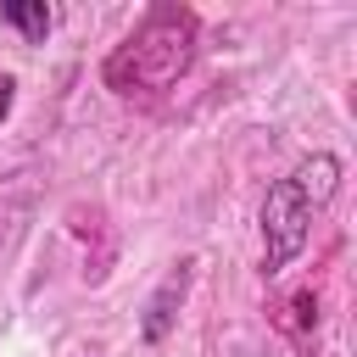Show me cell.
<instances>
[{
	"mask_svg": "<svg viewBox=\"0 0 357 357\" xmlns=\"http://www.w3.org/2000/svg\"><path fill=\"white\" fill-rule=\"evenodd\" d=\"M335 190H340V156H329V151H312L307 162H296V173L268 184V195H262V273L268 279L301 257L312 218L335 201Z\"/></svg>",
	"mask_w": 357,
	"mask_h": 357,
	"instance_id": "7a4b0ae2",
	"label": "cell"
},
{
	"mask_svg": "<svg viewBox=\"0 0 357 357\" xmlns=\"http://www.w3.org/2000/svg\"><path fill=\"white\" fill-rule=\"evenodd\" d=\"M195 39H201L195 11L162 0L112 45V56L100 61V84L112 95H162L195 67Z\"/></svg>",
	"mask_w": 357,
	"mask_h": 357,
	"instance_id": "6da1fadb",
	"label": "cell"
},
{
	"mask_svg": "<svg viewBox=\"0 0 357 357\" xmlns=\"http://www.w3.org/2000/svg\"><path fill=\"white\" fill-rule=\"evenodd\" d=\"M11 106H17V78H11V73H0V123L11 117Z\"/></svg>",
	"mask_w": 357,
	"mask_h": 357,
	"instance_id": "8992f818",
	"label": "cell"
},
{
	"mask_svg": "<svg viewBox=\"0 0 357 357\" xmlns=\"http://www.w3.org/2000/svg\"><path fill=\"white\" fill-rule=\"evenodd\" d=\"M0 22L17 28L28 45H45V33L56 28V11H50L45 0H6V6H0Z\"/></svg>",
	"mask_w": 357,
	"mask_h": 357,
	"instance_id": "277c9868",
	"label": "cell"
},
{
	"mask_svg": "<svg viewBox=\"0 0 357 357\" xmlns=\"http://www.w3.org/2000/svg\"><path fill=\"white\" fill-rule=\"evenodd\" d=\"M279 324L307 346V335H312V324H318V296H312V290H296V296L284 301V318H279Z\"/></svg>",
	"mask_w": 357,
	"mask_h": 357,
	"instance_id": "5b68a950",
	"label": "cell"
},
{
	"mask_svg": "<svg viewBox=\"0 0 357 357\" xmlns=\"http://www.w3.org/2000/svg\"><path fill=\"white\" fill-rule=\"evenodd\" d=\"M190 279H195V262L184 257V262H173V268L162 273V284L151 290V301L139 307V340H145V346H162V340L173 335L178 307H184V296H190Z\"/></svg>",
	"mask_w": 357,
	"mask_h": 357,
	"instance_id": "3957f363",
	"label": "cell"
}]
</instances>
